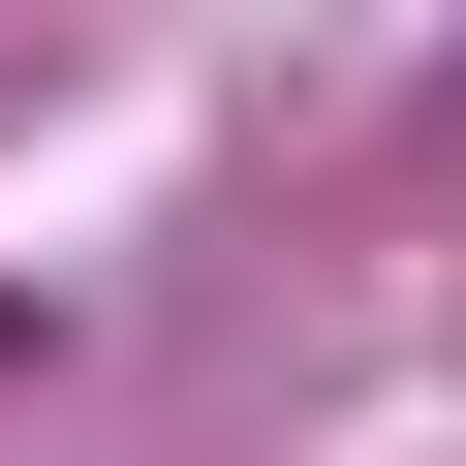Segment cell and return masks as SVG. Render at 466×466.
Instances as JSON below:
<instances>
[]
</instances>
